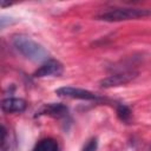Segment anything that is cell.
Here are the masks:
<instances>
[{
  "label": "cell",
  "instance_id": "cell-1",
  "mask_svg": "<svg viewBox=\"0 0 151 151\" xmlns=\"http://www.w3.org/2000/svg\"><path fill=\"white\" fill-rule=\"evenodd\" d=\"M12 45L22 57L31 61L45 63L46 60H48V52L45 50V47L27 35H14L12 39Z\"/></svg>",
  "mask_w": 151,
  "mask_h": 151
},
{
  "label": "cell",
  "instance_id": "cell-2",
  "mask_svg": "<svg viewBox=\"0 0 151 151\" xmlns=\"http://www.w3.org/2000/svg\"><path fill=\"white\" fill-rule=\"evenodd\" d=\"M151 15V8H142V7H114L109 11L100 12L96 15L97 20L101 21H124V20H133L139 18H146Z\"/></svg>",
  "mask_w": 151,
  "mask_h": 151
},
{
  "label": "cell",
  "instance_id": "cell-3",
  "mask_svg": "<svg viewBox=\"0 0 151 151\" xmlns=\"http://www.w3.org/2000/svg\"><path fill=\"white\" fill-rule=\"evenodd\" d=\"M55 93L60 97H67V98H73V99H81V100H101V98L97 94H94L91 91L84 90V88H78V87H72V86H63L55 90Z\"/></svg>",
  "mask_w": 151,
  "mask_h": 151
},
{
  "label": "cell",
  "instance_id": "cell-4",
  "mask_svg": "<svg viewBox=\"0 0 151 151\" xmlns=\"http://www.w3.org/2000/svg\"><path fill=\"white\" fill-rule=\"evenodd\" d=\"M137 76H138L137 71H124V72L114 73V74H111V76L104 78L103 80H100L99 84L104 88L117 87V86H122V85H125V84L132 81L134 78H137Z\"/></svg>",
  "mask_w": 151,
  "mask_h": 151
},
{
  "label": "cell",
  "instance_id": "cell-5",
  "mask_svg": "<svg viewBox=\"0 0 151 151\" xmlns=\"http://www.w3.org/2000/svg\"><path fill=\"white\" fill-rule=\"evenodd\" d=\"M63 71H64V67L60 61L55 59H48L33 73V77L44 78V77H50V76H60Z\"/></svg>",
  "mask_w": 151,
  "mask_h": 151
},
{
  "label": "cell",
  "instance_id": "cell-6",
  "mask_svg": "<svg viewBox=\"0 0 151 151\" xmlns=\"http://www.w3.org/2000/svg\"><path fill=\"white\" fill-rule=\"evenodd\" d=\"M26 101L21 98H6L1 101V110L6 113L24 112L26 110Z\"/></svg>",
  "mask_w": 151,
  "mask_h": 151
},
{
  "label": "cell",
  "instance_id": "cell-7",
  "mask_svg": "<svg viewBox=\"0 0 151 151\" xmlns=\"http://www.w3.org/2000/svg\"><path fill=\"white\" fill-rule=\"evenodd\" d=\"M67 114V107L63 104H46L39 111H37V116H51L54 118H60Z\"/></svg>",
  "mask_w": 151,
  "mask_h": 151
},
{
  "label": "cell",
  "instance_id": "cell-8",
  "mask_svg": "<svg viewBox=\"0 0 151 151\" xmlns=\"http://www.w3.org/2000/svg\"><path fill=\"white\" fill-rule=\"evenodd\" d=\"M32 151H59V145L53 138H44L37 143Z\"/></svg>",
  "mask_w": 151,
  "mask_h": 151
},
{
  "label": "cell",
  "instance_id": "cell-9",
  "mask_svg": "<svg viewBox=\"0 0 151 151\" xmlns=\"http://www.w3.org/2000/svg\"><path fill=\"white\" fill-rule=\"evenodd\" d=\"M117 114H118V118L122 122H129L130 118H131V111H130V109L126 105H123V104L117 105Z\"/></svg>",
  "mask_w": 151,
  "mask_h": 151
},
{
  "label": "cell",
  "instance_id": "cell-10",
  "mask_svg": "<svg viewBox=\"0 0 151 151\" xmlns=\"http://www.w3.org/2000/svg\"><path fill=\"white\" fill-rule=\"evenodd\" d=\"M97 146H98V140L97 138H91L87 140V143L84 145L81 151H97Z\"/></svg>",
  "mask_w": 151,
  "mask_h": 151
},
{
  "label": "cell",
  "instance_id": "cell-11",
  "mask_svg": "<svg viewBox=\"0 0 151 151\" xmlns=\"http://www.w3.org/2000/svg\"><path fill=\"white\" fill-rule=\"evenodd\" d=\"M150 151H151V146H150Z\"/></svg>",
  "mask_w": 151,
  "mask_h": 151
}]
</instances>
